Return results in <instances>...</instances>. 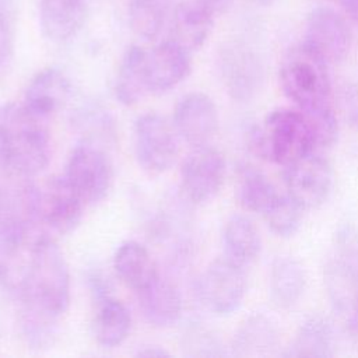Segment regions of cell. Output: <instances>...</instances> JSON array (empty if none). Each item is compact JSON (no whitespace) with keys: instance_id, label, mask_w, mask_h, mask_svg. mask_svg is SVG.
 Masks as SVG:
<instances>
[{"instance_id":"cell-23","label":"cell","mask_w":358,"mask_h":358,"mask_svg":"<svg viewBox=\"0 0 358 358\" xmlns=\"http://www.w3.org/2000/svg\"><path fill=\"white\" fill-rule=\"evenodd\" d=\"M306 288V271L302 263L288 255L277 256L270 266L268 295L280 309L295 306Z\"/></svg>"},{"instance_id":"cell-7","label":"cell","mask_w":358,"mask_h":358,"mask_svg":"<svg viewBox=\"0 0 358 358\" xmlns=\"http://www.w3.org/2000/svg\"><path fill=\"white\" fill-rule=\"evenodd\" d=\"M45 234L31 220L11 214L0 221V285L20 294L36 239Z\"/></svg>"},{"instance_id":"cell-27","label":"cell","mask_w":358,"mask_h":358,"mask_svg":"<svg viewBox=\"0 0 358 358\" xmlns=\"http://www.w3.org/2000/svg\"><path fill=\"white\" fill-rule=\"evenodd\" d=\"M145 53L147 49L131 45L120 59L113 91L116 99L124 106H133L150 94L145 74Z\"/></svg>"},{"instance_id":"cell-17","label":"cell","mask_w":358,"mask_h":358,"mask_svg":"<svg viewBox=\"0 0 358 358\" xmlns=\"http://www.w3.org/2000/svg\"><path fill=\"white\" fill-rule=\"evenodd\" d=\"M281 331L277 320L267 312H253L238 326L229 345L235 357H268L278 351Z\"/></svg>"},{"instance_id":"cell-22","label":"cell","mask_w":358,"mask_h":358,"mask_svg":"<svg viewBox=\"0 0 358 358\" xmlns=\"http://www.w3.org/2000/svg\"><path fill=\"white\" fill-rule=\"evenodd\" d=\"M113 268L117 278L134 292L145 288L161 274L148 249L136 241H126L117 246Z\"/></svg>"},{"instance_id":"cell-36","label":"cell","mask_w":358,"mask_h":358,"mask_svg":"<svg viewBox=\"0 0 358 358\" xmlns=\"http://www.w3.org/2000/svg\"><path fill=\"white\" fill-rule=\"evenodd\" d=\"M341 8L345 17L358 22V0H341Z\"/></svg>"},{"instance_id":"cell-32","label":"cell","mask_w":358,"mask_h":358,"mask_svg":"<svg viewBox=\"0 0 358 358\" xmlns=\"http://www.w3.org/2000/svg\"><path fill=\"white\" fill-rule=\"evenodd\" d=\"M183 348L186 350L185 354L189 357H217V355H227L222 343L208 330L193 327L185 336Z\"/></svg>"},{"instance_id":"cell-16","label":"cell","mask_w":358,"mask_h":358,"mask_svg":"<svg viewBox=\"0 0 358 358\" xmlns=\"http://www.w3.org/2000/svg\"><path fill=\"white\" fill-rule=\"evenodd\" d=\"M186 48L166 39L145 53V74L148 91L166 92L179 85L192 70V57Z\"/></svg>"},{"instance_id":"cell-37","label":"cell","mask_w":358,"mask_h":358,"mask_svg":"<svg viewBox=\"0 0 358 358\" xmlns=\"http://www.w3.org/2000/svg\"><path fill=\"white\" fill-rule=\"evenodd\" d=\"M4 208H6V199H4V193H3V190L0 189V221L3 220Z\"/></svg>"},{"instance_id":"cell-4","label":"cell","mask_w":358,"mask_h":358,"mask_svg":"<svg viewBox=\"0 0 358 358\" xmlns=\"http://www.w3.org/2000/svg\"><path fill=\"white\" fill-rule=\"evenodd\" d=\"M278 80L284 95L305 113L333 106L329 63L303 41L282 56Z\"/></svg>"},{"instance_id":"cell-24","label":"cell","mask_w":358,"mask_h":358,"mask_svg":"<svg viewBox=\"0 0 358 358\" xmlns=\"http://www.w3.org/2000/svg\"><path fill=\"white\" fill-rule=\"evenodd\" d=\"M262 250V236L255 222L243 215H231L222 229L224 257L246 268L253 264Z\"/></svg>"},{"instance_id":"cell-31","label":"cell","mask_w":358,"mask_h":358,"mask_svg":"<svg viewBox=\"0 0 358 358\" xmlns=\"http://www.w3.org/2000/svg\"><path fill=\"white\" fill-rule=\"evenodd\" d=\"M303 211L287 192H281L262 217L273 234L281 238H291L301 228Z\"/></svg>"},{"instance_id":"cell-19","label":"cell","mask_w":358,"mask_h":358,"mask_svg":"<svg viewBox=\"0 0 358 358\" xmlns=\"http://www.w3.org/2000/svg\"><path fill=\"white\" fill-rule=\"evenodd\" d=\"M87 18V0H41V31L53 43H63L73 39L84 28Z\"/></svg>"},{"instance_id":"cell-15","label":"cell","mask_w":358,"mask_h":358,"mask_svg":"<svg viewBox=\"0 0 358 358\" xmlns=\"http://www.w3.org/2000/svg\"><path fill=\"white\" fill-rule=\"evenodd\" d=\"M172 123L180 140L189 145L210 144L220 123L217 105L204 92H189L175 105Z\"/></svg>"},{"instance_id":"cell-6","label":"cell","mask_w":358,"mask_h":358,"mask_svg":"<svg viewBox=\"0 0 358 358\" xmlns=\"http://www.w3.org/2000/svg\"><path fill=\"white\" fill-rule=\"evenodd\" d=\"M323 281L333 310L354 330L358 310V231L354 227L344 225L337 231Z\"/></svg>"},{"instance_id":"cell-11","label":"cell","mask_w":358,"mask_h":358,"mask_svg":"<svg viewBox=\"0 0 358 358\" xmlns=\"http://www.w3.org/2000/svg\"><path fill=\"white\" fill-rule=\"evenodd\" d=\"M196 291L201 305L208 312L228 316L236 312L245 299V268L224 256L218 257L201 271L196 282Z\"/></svg>"},{"instance_id":"cell-2","label":"cell","mask_w":358,"mask_h":358,"mask_svg":"<svg viewBox=\"0 0 358 358\" xmlns=\"http://www.w3.org/2000/svg\"><path fill=\"white\" fill-rule=\"evenodd\" d=\"M17 296L21 303L57 320L69 309L71 299L69 264L57 242L48 234H42L34 245L28 271Z\"/></svg>"},{"instance_id":"cell-34","label":"cell","mask_w":358,"mask_h":358,"mask_svg":"<svg viewBox=\"0 0 358 358\" xmlns=\"http://www.w3.org/2000/svg\"><path fill=\"white\" fill-rule=\"evenodd\" d=\"M196 1H199L200 4L207 7L215 15L225 13L232 4V0H196Z\"/></svg>"},{"instance_id":"cell-12","label":"cell","mask_w":358,"mask_h":358,"mask_svg":"<svg viewBox=\"0 0 358 358\" xmlns=\"http://www.w3.org/2000/svg\"><path fill=\"white\" fill-rule=\"evenodd\" d=\"M330 162L316 151L282 166L285 192L303 208L320 207L333 189Z\"/></svg>"},{"instance_id":"cell-8","label":"cell","mask_w":358,"mask_h":358,"mask_svg":"<svg viewBox=\"0 0 358 358\" xmlns=\"http://www.w3.org/2000/svg\"><path fill=\"white\" fill-rule=\"evenodd\" d=\"M179 141L173 123L159 113H144L134 122V154L138 165L150 173H162L175 165Z\"/></svg>"},{"instance_id":"cell-21","label":"cell","mask_w":358,"mask_h":358,"mask_svg":"<svg viewBox=\"0 0 358 358\" xmlns=\"http://www.w3.org/2000/svg\"><path fill=\"white\" fill-rule=\"evenodd\" d=\"M214 17L207 7L196 0H183L176 3L169 20V39L178 42L189 52L200 49L208 39Z\"/></svg>"},{"instance_id":"cell-1","label":"cell","mask_w":358,"mask_h":358,"mask_svg":"<svg viewBox=\"0 0 358 358\" xmlns=\"http://www.w3.org/2000/svg\"><path fill=\"white\" fill-rule=\"evenodd\" d=\"M50 159V138L45 120L22 103L0 105V166L11 176L31 179Z\"/></svg>"},{"instance_id":"cell-5","label":"cell","mask_w":358,"mask_h":358,"mask_svg":"<svg viewBox=\"0 0 358 358\" xmlns=\"http://www.w3.org/2000/svg\"><path fill=\"white\" fill-rule=\"evenodd\" d=\"M18 207L39 228L63 235L78 225L85 203L62 175L39 185H27L20 194Z\"/></svg>"},{"instance_id":"cell-18","label":"cell","mask_w":358,"mask_h":358,"mask_svg":"<svg viewBox=\"0 0 358 358\" xmlns=\"http://www.w3.org/2000/svg\"><path fill=\"white\" fill-rule=\"evenodd\" d=\"M71 94L69 77L57 67L38 71L24 92L22 105L41 120L49 119L64 106Z\"/></svg>"},{"instance_id":"cell-29","label":"cell","mask_w":358,"mask_h":358,"mask_svg":"<svg viewBox=\"0 0 358 358\" xmlns=\"http://www.w3.org/2000/svg\"><path fill=\"white\" fill-rule=\"evenodd\" d=\"M175 0H129L127 18L131 32L144 41L155 39L169 22Z\"/></svg>"},{"instance_id":"cell-35","label":"cell","mask_w":358,"mask_h":358,"mask_svg":"<svg viewBox=\"0 0 358 358\" xmlns=\"http://www.w3.org/2000/svg\"><path fill=\"white\" fill-rule=\"evenodd\" d=\"M138 357H169L171 352L161 345H145L137 351Z\"/></svg>"},{"instance_id":"cell-39","label":"cell","mask_w":358,"mask_h":358,"mask_svg":"<svg viewBox=\"0 0 358 358\" xmlns=\"http://www.w3.org/2000/svg\"><path fill=\"white\" fill-rule=\"evenodd\" d=\"M354 330L358 331V310H357V319H355V327H354Z\"/></svg>"},{"instance_id":"cell-25","label":"cell","mask_w":358,"mask_h":358,"mask_svg":"<svg viewBox=\"0 0 358 358\" xmlns=\"http://www.w3.org/2000/svg\"><path fill=\"white\" fill-rule=\"evenodd\" d=\"M336 354V334L331 323L320 316H309L305 319L289 347L281 355L284 357H302V358H324Z\"/></svg>"},{"instance_id":"cell-14","label":"cell","mask_w":358,"mask_h":358,"mask_svg":"<svg viewBox=\"0 0 358 358\" xmlns=\"http://www.w3.org/2000/svg\"><path fill=\"white\" fill-rule=\"evenodd\" d=\"M303 42L329 64L343 62L352 45L351 29L337 11L329 7L313 8L305 21Z\"/></svg>"},{"instance_id":"cell-9","label":"cell","mask_w":358,"mask_h":358,"mask_svg":"<svg viewBox=\"0 0 358 358\" xmlns=\"http://www.w3.org/2000/svg\"><path fill=\"white\" fill-rule=\"evenodd\" d=\"M63 176L87 204L105 199L112 186V164L96 141L83 138L71 150Z\"/></svg>"},{"instance_id":"cell-13","label":"cell","mask_w":358,"mask_h":358,"mask_svg":"<svg viewBox=\"0 0 358 358\" xmlns=\"http://www.w3.org/2000/svg\"><path fill=\"white\" fill-rule=\"evenodd\" d=\"M227 173L222 152L210 144L192 147L180 166V186L194 204L211 201L221 190Z\"/></svg>"},{"instance_id":"cell-30","label":"cell","mask_w":358,"mask_h":358,"mask_svg":"<svg viewBox=\"0 0 358 358\" xmlns=\"http://www.w3.org/2000/svg\"><path fill=\"white\" fill-rule=\"evenodd\" d=\"M18 323L22 338L29 348L45 350L53 344L57 319L21 303Z\"/></svg>"},{"instance_id":"cell-10","label":"cell","mask_w":358,"mask_h":358,"mask_svg":"<svg viewBox=\"0 0 358 358\" xmlns=\"http://www.w3.org/2000/svg\"><path fill=\"white\" fill-rule=\"evenodd\" d=\"M217 70L228 95L248 102L262 90L266 69L262 56L243 42H228L217 55Z\"/></svg>"},{"instance_id":"cell-38","label":"cell","mask_w":358,"mask_h":358,"mask_svg":"<svg viewBox=\"0 0 358 358\" xmlns=\"http://www.w3.org/2000/svg\"><path fill=\"white\" fill-rule=\"evenodd\" d=\"M252 1L256 3V4H259V6H271V4L277 3L278 0H252Z\"/></svg>"},{"instance_id":"cell-20","label":"cell","mask_w":358,"mask_h":358,"mask_svg":"<svg viewBox=\"0 0 358 358\" xmlns=\"http://www.w3.org/2000/svg\"><path fill=\"white\" fill-rule=\"evenodd\" d=\"M144 319L155 327H172L183 312L182 294L175 282L161 274L145 288L136 292Z\"/></svg>"},{"instance_id":"cell-3","label":"cell","mask_w":358,"mask_h":358,"mask_svg":"<svg viewBox=\"0 0 358 358\" xmlns=\"http://www.w3.org/2000/svg\"><path fill=\"white\" fill-rule=\"evenodd\" d=\"M248 147L256 157L280 166L316 151L312 127L295 106L275 108L252 126L248 131Z\"/></svg>"},{"instance_id":"cell-33","label":"cell","mask_w":358,"mask_h":358,"mask_svg":"<svg viewBox=\"0 0 358 358\" xmlns=\"http://www.w3.org/2000/svg\"><path fill=\"white\" fill-rule=\"evenodd\" d=\"M13 22L10 17V7L0 0V67L8 60L13 52Z\"/></svg>"},{"instance_id":"cell-28","label":"cell","mask_w":358,"mask_h":358,"mask_svg":"<svg viewBox=\"0 0 358 358\" xmlns=\"http://www.w3.org/2000/svg\"><path fill=\"white\" fill-rule=\"evenodd\" d=\"M275 185L252 165H242L238 171L235 194L238 203L250 213L263 215L280 196Z\"/></svg>"},{"instance_id":"cell-26","label":"cell","mask_w":358,"mask_h":358,"mask_svg":"<svg viewBox=\"0 0 358 358\" xmlns=\"http://www.w3.org/2000/svg\"><path fill=\"white\" fill-rule=\"evenodd\" d=\"M130 329L131 315L127 306L113 296L101 294L92 320L96 343L105 348H115L127 338Z\"/></svg>"}]
</instances>
